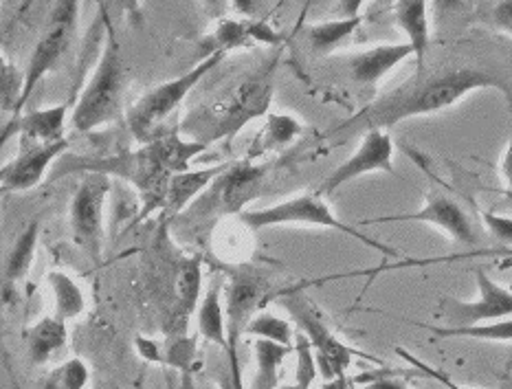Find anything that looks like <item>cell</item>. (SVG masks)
I'll list each match as a JSON object with an SVG mask.
<instances>
[{"instance_id":"obj_23","label":"cell","mask_w":512,"mask_h":389,"mask_svg":"<svg viewBox=\"0 0 512 389\" xmlns=\"http://www.w3.org/2000/svg\"><path fill=\"white\" fill-rule=\"evenodd\" d=\"M40 240V218L31 220L29 225L20 231V236L11 244V249L3 264V282L5 286H14L29 275L33 260H36V249Z\"/></svg>"},{"instance_id":"obj_46","label":"cell","mask_w":512,"mask_h":389,"mask_svg":"<svg viewBox=\"0 0 512 389\" xmlns=\"http://www.w3.org/2000/svg\"><path fill=\"white\" fill-rule=\"evenodd\" d=\"M345 389H359V385H356L352 379L348 381V385H345Z\"/></svg>"},{"instance_id":"obj_42","label":"cell","mask_w":512,"mask_h":389,"mask_svg":"<svg viewBox=\"0 0 512 389\" xmlns=\"http://www.w3.org/2000/svg\"><path fill=\"white\" fill-rule=\"evenodd\" d=\"M229 0H200V5L205 7L209 18H222L227 11Z\"/></svg>"},{"instance_id":"obj_26","label":"cell","mask_w":512,"mask_h":389,"mask_svg":"<svg viewBox=\"0 0 512 389\" xmlns=\"http://www.w3.org/2000/svg\"><path fill=\"white\" fill-rule=\"evenodd\" d=\"M255 363H258V372L251 389H277V381H280L282 363L288 354L295 352V346H282L269 339H255Z\"/></svg>"},{"instance_id":"obj_19","label":"cell","mask_w":512,"mask_h":389,"mask_svg":"<svg viewBox=\"0 0 512 389\" xmlns=\"http://www.w3.org/2000/svg\"><path fill=\"white\" fill-rule=\"evenodd\" d=\"M302 132H304V124L293 115H284V113L266 115L264 126L251 141V146H249L247 154H244V159L260 161L269 152H277V150L293 146V143L302 137Z\"/></svg>"},{"instance_id":"obj_31","label":"cell","mask_w":512,"mask_h":389,"mask_svg":"<svg viewBox=\"0 0 512 389\" xmlns=\"http://www.w3.org/2000/svg\"><path fill=\"white\" fill-rule=\"evenodd\" d=\"M91 381V370L82 359H69L53 374V385L58 389H86Z\"/></svg>"},{"instance_id":"obj_14","label":"cell","mask_w":512,"mask_h":389,"mask_svg":"<svg viewBox=\"0 0 512 389\" xmlns=\"http://www.w3.org/2000/svg\"><path fill=\"white\" fill-rule=\"evenodd\" d=\"M69 150V139L60 141H29L20 139L16 157L0 168V187L3 194H20L38 187L51 165Z\"/></svg>"},{"instance_id":"obj_30","label":"cell","mask_w":512,"mask_h":389,"mask_svg":"<svg viewBox=\"0 0 512 389\" xmlns=\"http://www.w3.org/2000/svg\"><path fill=\"white\" fill-rule=\"evenodd\" d=\"M178 295H181V306L185 313H192L200 299V260L192 258L183 264L181 275H178Z\"/></svg>"},{"instance_id":"obj_4","label":"cell","mask_w":512,"mask_h":389,"mask_svg":"<svg viewBox=\"0 0 512 389\" xmlns=\"http://www.w3.org/2000/svg\"><path fill=\"white\" fill-rule=\"evenodd\" d=\"M104 25L106 47L102 51V58H99L91 80L84 86L71 115V128L80 135H91V132L117 124L121 117H126L124 58H121V47L115 38V29L110 25V18L104 20Z\"/></svg>"},{"instance_id":"obj_3","label":"cell","mask_w":512,"mask_h":389,"mask_svg":"<svg viewBox=\"0 0 512 389\" xmlns=\"http://www.w3.org/2000/svg\"><path fill=\"white\" fill-rule=\"evenodd\" d=\"M275 60L253 71L244 80L233 82L207 102L189 110L181 124V135L211 148L220 141H231L251 121L269 115L273 102Z\"/></svg>"},{"instance_id":"obj_5","label":"cell","mask_w":512,"mask_h":389,"mask_svg":"<svg viewBox=\"0 0 512 389\" xmlns=\"http://www.w3.org/2000/svg\"><path fill=\"white\" fill-rule=\"evenodd\" d=\"M240 222L251 231H262L271 227H288V225H306V227H324L330 231H339L343 236H350L359 240L361 244L370 249L381 251L387 258H400V251L392 249L389 244L370 238L367 233L354 229L348 222H343L332 207L326 203V196L319 192L313 194H299L293 198H286L282 203L264 207V209H249L242 211Z\"/></svg>"},{"instance_id":"obj_45","label":"cell","mask_w":512,"mask_h":389,"mask_svg":"<svg viewBox=\"0 0 512 389\" xmlns=\"http://www.w3.org/2000/svg\"><path fill=\"white\" fill-rule=\"evenodd\" d=\"M99 5H102V18L106 20V18H108V11H106V7H104V0H99Z\"/></svg>"},{"instance_id":"obj_34","label":"cell","mask_w":512,"mask_h":389,"mask_svg":"<svg viewBox=\"0 0 512 389\" xmlns=\"http://www.w3.org/2000/svg\"><path fill=\"white\" fill-rule=\"evenodd\" d=\"M396 354L400 359H405L411 368H414L416 372H420V376H427V379H431V381H436V383H440L442 387H447V389H466V387H462V385H458L455 383L449 374H444L442 370H438V368H433V365H429V363H425L422 359H418V357H414V354H411L409 350H405V348H396Z\"/></svg>"},{"instance_id":"obj_27","label":"cell","mask_w":512,"mask_h":389,"mask_svg":"<svg viewBox=\"0 0 512 389\" xmlns=\"http://www.w3.org/2000/svg\"><path fill=\"white\" fill-rule=\"evenodd\" d=\"M361 18H339V20H326L317 22V25L306 27V38L310 49L317 55H328L335 51L343 40H348L352 33L359 29Z\"/></svg>"},{"instance_id":"obj_24","label":"cell","mask_w":512,"mask_h":389,"mask_svg":"<svg viewBox=\"0 0 512 389\" xmlns=\"http://www.w3.org/2000/svg\"><path fill=\"white\" fill-rule=\"evenodd\" d=\"M473 258H495V260H512V247H497V249H469L462 253H451L442 255V258H425V260H400L396 264H383L376 266L372 271H354V273H343L337 275V280L343 277H367V280L374 282L376 275L387 273V271H398V269H411V266H429V264H449V262H460V260H473Z\"/></svg>"},{"instance_id":"obj_35","label":"cell","mask_w":512,"mask_h":389,"mask_svg":"<svg viewBox=\"0 0 512 389\" xmlns=\"http://www.w3.org/2000/svg\"><path fill=\"white\" fill-rule=\"evenodd\" d=\"M482 222L486 231L499 242V247H512V218L493 214V211H482Z\"/></svg>"},{"instance_id":"obj_7","label":"cell","mask_w":512,"mask_h":389,"mask_svg":"<svg viewBox=\"0 0 512 389\" xmlns=\"http://www.w3.org/2000/svg\"><path fill=\"white\" fill-rule=\"evenodd\" d=\"M280 302L288 310V315L295 319L299 330L310 339L315 348V357L319 372L324 374L326 383L345 379V370L350 368L352 357H361L381 365V361L370 357V354H361L354 348L345 346V343L330 330V326L319 315V310L310 304V299L299 291V288H288V291L280 293Z\"/></svg>"},{"instance_id":"obj_43","label":"cell","mask_w":512,"mask_h":389,"mask_svg":"<svg viewBox=\"0 0 512 389\" xmlns=\"http://www.w3.org/2000/svg\"><path fill=\"white\" fill-rule=\"evenodd\" d=\"M119 3H121V7H124V14L132 22L141 20V0H119Z\"/></svg>"},{"instance_id":"obj_37","label":"cell","mask_w":512,"mask_h":389,"mask_svg":"<svg viewBox=\"0 0 512 389\" xmlns=\"http://www.w3.org/2000/svg\"><path fill=\"white\" fill-rule=\"evenodd\" d=\"M218 385L220 389H244L240 354H227V372L218 381Z\"/></svg>"},{"instance_id":"obj_12","label":"cell","mask_w":512,"mask_h":389,"mask_svg":"<svg viewBox=\"0 0 512 389\" xmlns=\"http://www.w3.org/2000/svg\"><path fill=\"white\" fill-rule=\"evenodd\" d=\"M269 284L264 277L251 269V266H238L229 271V284L225 295V315H227V354H240V339L247 332L249 321L258 310H264L269 302Z\"/></svg>"},{"instance_id":"obj_28","label":"cell","mask_w":512,"mask_h":389,"mask_svg":"<svg viewBox=\"0 0 512 389\" xmlns=\"http://www.w3.org/2000/svg\"><path fill=\"white\" fill-rule=\"evenodd\" d=\"M418 326L429 330L431 335H436L440 339L464 337V339L512 343V319H499V321H491V324H480V326H469V328H442V326H431V324H418Z\"/></svg>"},{"instance_id":"obj_47","label":"cell","mask_w":512,"mask_h":389,"mask_svg":"<svg viewBox=\"0 0 512 389\" xmlns=\"http://www.w3.org/2000/svg\"><path fill=\"white\" fill-rule=\"evenodd\" d=\"M284 389H308V387H302V385H297V383H293V385H288V387H284Z\"/></svg>"},{"instance_id":"obj_13","label":"cell","mask_w":512,"mask_h":389,"mask_svg":"<svg viewBox=\"0 0 512 389\" xmlns=\"http://www.w3.org/2000/svg\"><path fill=\"white\" fill-rule=\"evenodd\" d=\"M385 172L396 174L394 170V141L389 137V130H367L361 135L359 148L352 152L350 159H345L335 172L326 176V181L319 185L321 196H332L339 192L343 185L359 179V176Z\"/></svg>"},{"instance_id":"obj_18","label":"cell","mask_w":512,"mask_h":389,"mask_svg":"<svg viewBox=\"0 0 512 389\" xmlns=\"http://www.w3.org/2000/svg\"><path fill=\"white\" fill-rule=\"evenodd\" d=\"M229 161L209 165V168L200 170H185L176 172L168 187V200H165L163 216L165 218H176L178 214H185L187 207H192L194 200L203 194L207 187L214 183L218 176L227 170Z\"/></svg>"},{"instance_id":"obj_6","label":"cell","mask_w":512,"mask_h":389,"mask_svg":"<svg viewBox=\"0 0 512 389\" xmlns=\"http://www.w3.org/2000/svg\"><path fill=\"white\" fill-rule=\"evenodd\" d=\"M225 55V51L207 53L200 58L196 66H192V69L185 71L183 75H178L174 80L163 82L150 88L148 93H143L137 102L126 110V126L130 130V135L139 143H150L154 139L168 135V132H161L165 121L176 113V108L185 102V97L194 91L198 82L225 60Z\"/></svg>"},{"instance_id":"obj_40","label":"cell","mask_w":512,"mask_h":389,"mask_svg":"<svg viewBox=\"0 0 512 389\" xmlns=\"http://www.w3.org/2000/svg\"><path fill=\"white\" fill-rule=\"evenodd\" d=\"M365 0H339V16L341 18H361V9Z\"/></svg>"},{"instance_id":"obj_2","label":"cell","mask_w":512,"mask_h":389,"mask_svg":"<svg viewBox=\"0 0 512 389\" xmlns=\"http://www.w3.org/2000/svg\"><path fill=\"white\" fill-rule=\"evenodd\" d=\"M209 148L203 143L189 141L181 132H168L150 143H141L137 150H128L102 159H71V168L55 172H97L106 176H119L139 192L141 218L152 211H163L168 200V187L176 172L189 170V163L205 154Z\"/></svg>"},{"instance_id":"obj_1","label":"cell","mask_w":512,"mask_h":389,"mask_svg":"<svg viewBox=\"0 0 512 389\" xmlns=\"http://www.w3.org/2000/svg\"><path fill=\"white\" fill-rule=\"evenodd\" d=\"M502 93L512 110V84L508 77L484 66H451L436 73L418 71L403 86L394 88L392 93L378 97L376 102L367 104L359 113L348 117L337 128L328 130L324 139L363 135L367 130H389L407 119L427 117L442 113L455 104H460L466 95L475 91Z\"/></svg>"},{"instance_id":"obj_9","label":"cell","mask_w":512,"mask_h":389,"mask_svg":"<svg viewBox=\"0 0 512 389\" xmlns=\"http://www.w3.org/2000/svg\"><path fill=\"white\" fill-rule=\"evenodd\" d=\"M77 14H80V0H58L55 3L49 25L40 36L36 49L31 53V60L25 71V88H22V97L16 115L25 113V106L31 99L33 91L38 84L47 77L55 66L60 64L64 53L69 51L71 40L75 36L77 27Z\"/></svg>"},{"instance_id":"obj_11","label":"cell","mask_w":512,"mask_h":389,"mask_svg":"<svg viewBox=\"0 0 512 389\" xmlns=\"http://www.w3.org/2000/svg\"><path fill=\"white\" fill-rule=\"evenodd\" d=\"M477 299L462 302V299H442L436 317L444 321L442 328H469L480 324H491L512 317V291L491 280L484 269H475Z\"/></svg>"},{"instance_id":"obj_22","label":"cell","mask_w":512,"mask_h":389,"mask_svg":"<svg viewBox=\"0 0 512 389\" xmlns=\"http://www.w3.org/2000/svg\"><path fill=\"white\" fill-rule=\"evenodd\" d=\"M27 352L31 365H44L55 352L66 346L69 339V330H66V321L58 317H42L38 324H33L27 332Z\"/></svg>"},{"instance_id":"obj_21","label":"cell","mask_w":512,"mask_h":389,"mask_svg":"<svg viewBox=\"0 0 512 389\" xmlns=\"http://www.w3.org/2000/svg\"><path fill=\"white\" fill-rule=\"evenodd\" d=\"M198 335L209 343L225 348L229 346L227 339V315L222 306V282L214 280L209 284L207 293L200 297L198 304Z\"/></svg>"},{"instance_id":"obj_20","label":"cell","mask_w":512,"mask_h":389,"mask_svg":"<svg viewBox=\"0 0 512 389\" xmlns=\"http://www.w3.org/2000/svg\"><path fill=\"white\" fill-rule=\"evenodd\" d=\"M396 25L416 51L418 71H425L429 49V0H394Z\"/></svg>"},{"instance_id":"obj_16","label":"cell","mask_w":512,"mask_h":389,"mask_svg":"<svg viewBox=\"0 0 512 389\" xmlns=\"http://www.w3.org/2000/svg\"><path fill=\"white\" fill-rule=\"evenodd\" d=\"M66 113H69V106L58 104L14 115L3 126L0 143H7L11 137L44 143L66 139Z\"/></svg>"},{"instance_id":"obj_29","label":"cell","mask_w":512,"mask_h":389,"mask_svg":"<svg viewBox=\"0 0 512 389\" xmlns=\"http://www.w3.org/2000/svg\"><path fill=\"white\" fill-rule=\"evenodd\" d=\"M244 335L255 337V339H269L275 343H282V346H295V332L288 319L277 317L269 310H258L249 321L247 332Z\"/></svg>"},{"instance_id":"obj_33","label":"cell","mask_w":512,"mask_h":389,"mask_svg":"<svg viewBox=\"0 0 512 389\" xmlns=\"http://www.w3.org/2000/svg\"><path fill=\"white\" fill-rule=\"evenodd\" d=\"M359 389H411L407 385V376L400 370H378V372H365L352 379Z\"/></svg>"},{"instance_id":"obj_44","label":"cell","mask_w":512,"mask_h":389,"mask_svg":"<svg viewBox=\"0 0 512 389\" xmlns=\"http://www.w3.org/2000/svg\"><path fill=\"white\" fill-rule=\"evenodd\" d=\"M378 5H381V7H387V5H394V0H378Z\"/></svg>"},{"instance_id":"obj_36","label":"cell","mask_w":512,"mask_h":389,"mask_svg":"<svg viewBox=\"0 0 512 389\" xmlns=\"http://www.w3.org/2000/svg\"><path fill=\"white\" fill-rule=\"evenodd\" d=\"M486 22L512 38V0H497L495 7L488 11Z\"/></svg>"},{"instance_id":"obj_25","label":"cell","mask_w":512,"mask_h":389,"mask_svg":"<svg viewBox=\"0 0 512 389\" xmlns=\"http://www.w3.org/2000/svg\"><path fill=\"white\" fill-rule=\"evenodd\" d=\"M47 284L53 293V315L62 321L77 319L86 308V297L73 277L64 271L53 269L47 273Z\"/></svg>"},{"instance_id":"obj_41","label":"cell","mask_w":512,"mask_h":389,"mask_svg":"<svg viewBox=\"0 0 512 389\" xmlns=\"http://www.w3.org/2000/svg\"><path fill=\"white\" fill-rule=\"evenodd\" d=\"M260 5H262V0H231V7L236 9L238 14L247 16V18H251V16L258 14Z\"/></svg>"},{"instance_id":"obj_32","label":"cell","mask_w":512,"mask_h":389,"mask_svg":"<svg viewBox=\"0 0 512 389\" xmlns=\"http://www.w3.org/2000/svg\"><path fill=\"white\" fill-rule=\"evenodd\" d=\"M22 88H25V73H20L16 66L3 60V110L14 113L18 110Z\"/></svg>"},{"instance_id":"obj_10","label":"cell","mask_w":512,"mask_h":389,"mask_svg":"<svg viewBox=\"0 0 512 389\" xmlns=\"http://www.w3.org/2000/svg\"><path fill=\"white\" fill-rule=\"evenodd\" d=\"M110 194V176L91 172L77 185L69 207V227L73 240L95 264L102 262L104 214Z\"/></svg>"},{"instance_id":"obj_38","label":"cell","mask_w":512,"mask_h":389,"mask_svg":"<svg viewBox=\"0 0 512 389\" xmlns=\"http://www.w3.org/2000/svg\"><path fill=\"white\" fill-rule=\"evenodd\" d=\"M502 176L506 183V190L502 194L512 200V110H510V139H508V146H506V152L502 157Z\"/></svg>"},{"instance_id":"obj_17","label":"cell","mask_w":512,"mask_h":389,"mask_svg":"<svg viewBox=\"0 0 512 389\" xmlns=\"http://www.w3.org/2000/svg\"><path fill=\"white\" fill-rule=\"evenodd\" d=\"M407 58H416L414 47H411L409 42H398V44H378V47L352 53L350 58L345 60V64H348L350 77L356 84L374 86Z\"/></svg>"},{"instance_id":"obj_48","label":"cell","mask_w":512,"mask_h":389,"mask_svg":"<svg viewBox=\"0 0 512 389\" xmlns=\"http://www.w3.org/2000/svg\"><path fill=\"white\" fill-rule=\"evenodd\" d=\"M436 3H438V5H444V3H451V0H436Z\"/></svg>"},{"instance_id":"obj_8","label":"cell","mask_w":512,"mask_h":389,"mask_svg":"<svg viewBox=\"0 0 512 389\" xmlns=\"http://www.w3.org/2000/svg\"><path fill=\"white\" fill-rule=\"evenodd\" d=\"M266 172H269V165L264 163H255L249 159L236 163L229 161L227 170L194 200L192 207H187L185 214L198 218L229 214L240 216L242 211H247L244 207L260 196Z\"/></svg>"},{"instance_id":"obj_15","label":"cell","mask_w":512,"mask_h":389,"mask_svg":"<svg viewBox=\"0 0 512 389\" xmlns=\"http://www.w3.org/2000/svg\"><path fill=\"white\" fill-rule=\"evenodd\" d=\"M387 222H429V225L442 229L447 236L455 242L466 244V247H475L480 242V236L475 233L473 220L469 214L455 203L453 198L444 194H429L427 203L414 214H396V216H381V218H367L363 220V227L370 225H387Z\"/></svg>"},{"instance_id":"obj_39","label":"cell","mask_w":512,"mask_h":389,"mask_svg":"<svg viewBox=\"0 0 512 389\" xmlns=\"http://www.w3.org/2000/svg\"><path fill=\"white\" fill-rule=\"evenodd\" d=\"M137 350L139 354L146 361L150 363H163V357H161V350L157 343H154L152 339H146V337H137Z\"/></svg>"}]
</instances>
